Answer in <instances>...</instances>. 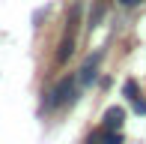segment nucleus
<instances>
[{"label": "nucleus", "mask_w": 146, "mask_h": 144, "mask_svg": "<svg viewBox=\"0 0 146 144\" xmlns=\"http://www.w3.org/2000/svg\"><path fill=\"white\" fill-rule=\"evenodd\" d=\"M75 99V78H63V81L57 84V90L51 93V105H66V102Z\"/></svg>", "instance_id": "obj_1"}, {"label": "nucleus", "mask_w": 146, "mask_h": 144, "mask_svg": "<svg viewBox=\"0 0 146 144\" xmlns=\"http://www.w3.org/2000/svg\"><path fill=\"white\" fill-rule=\"evenodd\" d=\"M125 120V111L122 108H108L104 111V129H119Z\"/></svg>", "instance_id": "obj_3"}, {"label": "nucleus", "mask_w": 146, "mask_h": 144, "mask_svg": "<svg viewBox=\"0 0 146 144\" xmlns=\"http://www.w3.org/2000/svg\"><path fill=\"white\" fill-rule=\"evenodd\" d=\"M122 93L128 96V99H134V96H137V81H131V78H128V81L122 84Z\"/></svg>", "instance_id": "obj_6"}, {"label": "nucleus", "mask_w": 146, "mask_h": 144, "mask_svg": "<svg viewBox=\"0 0 146 144\" xmlns=\"http://www.w3.org/2000/svg\"><path fill=\"white\" fill-rule=\"evenodd\" d=\"M72 48H75V39L72 36H66L63 39V45H60V54H57V63H66L72 57Z\"/></svg>", "instance_id": "obj_4"}, {"label": "nucleus", "mask_w": 146, "mask_h": 144, "mask_svg": "<svg viewBox=\"0 0 146 144\" xmlns=\"http://www.w3.org/2000/svg\"><path fill=\"white\" fill-rule=\"evenodd\" d=\"M87 144H110V141H108V129H98V132H92L90 138H87Z\"/></svg>", "instance_id": "obj_5"}, {"label": "nucleus", "mask_w": 146, "mask_h": 144, "mask_svg": "<svg viewBox=\"0 0 146 144\" xmlns=\"http://www.w3.org/2000/svg\"><path fill=\"white\" fill-rule=\"evenodd\" d=\"M98 60H102V54H92L87 63H84L81 69V84H92L96 81V69H98Z\"/></svg>", "instance_id": "obj_2"}, {"label": "nucleus", "mask_w": 146, "mask_h": 144, "mask_svg": "<svg viewBox=\"0 0 146 144\" xmlns=\"http://www.w3.org/2000/svg\"><path fill=\"white\" fill-rule=\"evenodd\" d=\"M122 3H125V6H137L140 0H122Z\"/></svg>", "instance_id": "obj_9"}, {"label": "nucleus", "mask_w": 146, "mask_h": 144, "mask_svg": "<svg viewBox=\"0 0 146 144\" xmlns=\"http://www.w3.org/2000/svg\"><path fill=\"white\" fill-rule=\"evenodd\" d=\"M102 12H104V3H96V9H92V18H90V27H96V24L102 21Z\"/></svg>", "instance_id": "obj_7"}, {"label": "nucleus", "mask_w": 146, "mask_h": 144, "mask_svg": "<svg viewBox=\"0 0 146 144\" xmlns=\"http://www.w3.org/2000/svg\"><path fill=\"white\" fill-rule=\"evenodd\" d=\"M134 111H137V114H146V99L134 96Z\"/></svg>", "instance_id": "obj_8"}]
</instances>
